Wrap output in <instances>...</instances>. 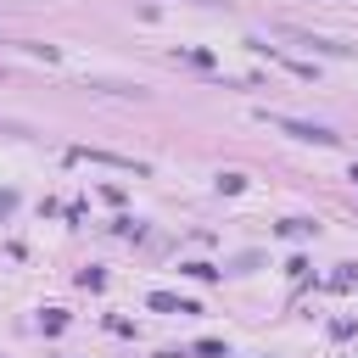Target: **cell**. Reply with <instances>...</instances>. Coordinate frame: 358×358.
Listing matches in <instances>:
<instances>
[{
	"mask_svg": "<svg viewBox=\"0 0 358 358\" xmlns=\"http://www.w3.org/2000/svg\"><path fill=\"white\" fill-rule=\"evenodd\" d=\"M274 129H285V134H296V140H313V145H336L341 134H330L324 123H302V117H268Z\"/></svg>",
	"mask_w": 358,
	"mask_h": 358,
	"instance_id": "cell-1",
	"label": "cell"
},
{
	"mask_svg": "<svg viewBox=\"0 0 358 358\" xmlns=\"http://www.w3.org/2000/svg\"><path fill=\"white\" fill-rule=\"evenodd\" d=\"M151 308H162V313H196V302H179L168 291H151Z\"/></svg>",
	"mask_w": 358,
	"mask_h": 358,
	"instance_id": "cell-2",
	"label": "cell"
},
{
	"mask_svg": "<svg viewBox=\"0 0 358 358\" xmlns=\"http://www.w3.org/2000/svg\"><path fill=\"white\" fill-rule=\"evenodd\" d=\"M201 6H213V0H201Z\"/></svg>",
	"mask_w": 358,
	"mask_h": 358,
	"instance_id": "cell-3",
	"label": "cell"
}]
</instances>
